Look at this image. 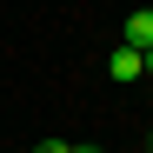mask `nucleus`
I'll use <instances>...</instances> for the list:
<instances>
[{
    "label": "nucleus",
    "instance_id": "nucleus-2",
    "mask_svg": "<svg viewBox=\"0 0 153 153\" xmlns=\"http://www.w3.org/2000/svg\"><path fill=\"white\" fill-rule=\"evenodd\" d=\"M107 73H113V80H126V87H133V80H146V73H140V53H133V47H113Z\"/></svg>",
    "mask_w": 153,
    "mask_h": 153
},
{
    "label": "nucleus",
    "instance_id": "nucleus-4",
    "mask_svg": "<svg viewBox=\"0 0 153 153\" xmlns=\"http://www.w3.org/2000/svg\"><path fill=\"white\" fill-rule=\"evenodd\" d=\"M73 153H107V146H93V140H73Z\"/></svg>",
    "mask_w": 153,
    "mask_h": 153
},
{
    "label": "nucleus",
    "instance_id": "nucleus-1",
    "mask_svg": "<svg viewBox=\"0 0 153 153\" xmlns=\"http://www.w3.org/2000/svg\"><path fill=\"white\" fill-rule=\"evenodd\" d=\"M120 47H133V53H146V47H153V7L126 13V40H120Z\"/></svg>",
    "mask_w": 153,
    "mask_h": 153
},
{
    "label": "nucleus",
    "instance_id": "nucleus-5",
    "mask_svg": "<svg viewBox=\"0 0 153 153\" xmlns=\"http://www.w3.org/2000/svg\"><path fill=\"white\" fill-rule=\"evenodd\" d=\"M140 73H146V80H153V47H146V53H140Z\"/></svg>",
    "mask_w": 153,
    "mask_h": 153
},
{
    "label": "nucleus",
    "instance_id": "nucleus-3",
    "mask_svg": "<svg viewBox=\"0 0 153 153\" xmlns=\"http://www.w3.org/2000/svg\"><path fill=\"white\" fill-rule=\"evenodd\" d=\"M33 153H73V140H40Z\"/></svg>",
    "mask_w": 153,
    "mask_h": 153
},
{
    "label": "nucleus",
    "instance_id": "nucleus-6",
    "mask_svg": "<svg viewBox=\"0 0 153 153\" xmlns=\"http://www.w3.org/2000/svg\"><path fill=\"white\" fill-rule=\"evenodd\" d=\"M146 146H153V140H146Z\"/></svg>",
    "mask_w": 153,
    "mask_h": 153
}]
</instances>
